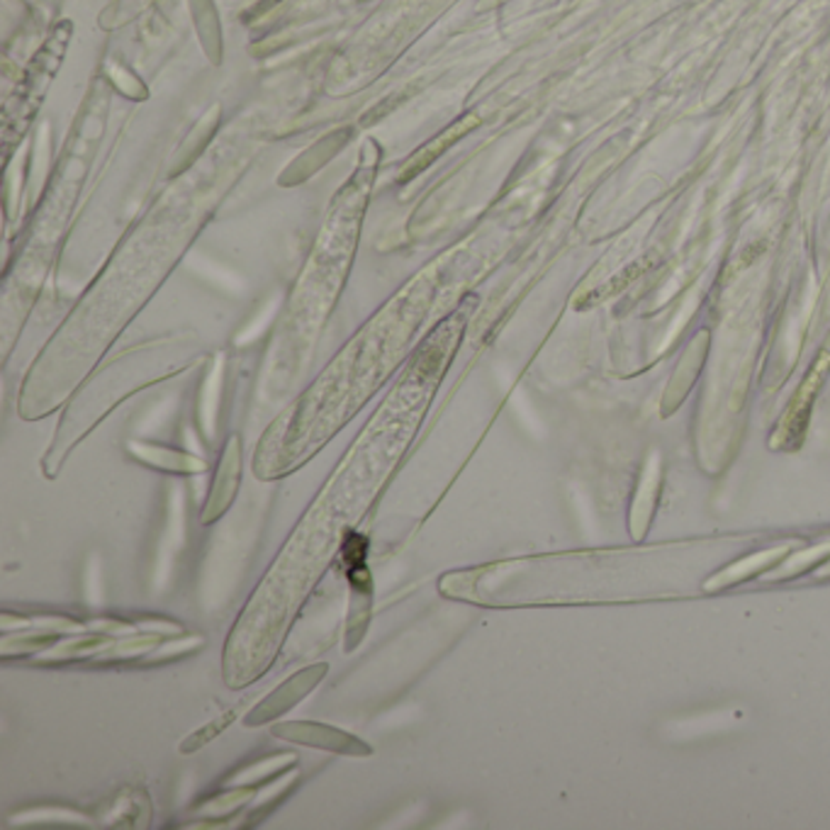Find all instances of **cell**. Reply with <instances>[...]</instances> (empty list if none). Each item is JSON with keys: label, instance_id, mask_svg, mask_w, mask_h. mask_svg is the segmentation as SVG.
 Returning a JSON list of instances; mask_svg holds the SVG:
<instances>
[{"label": "cell", "instance_id": "cell-4", "mask_svg": "<svg viewBox=\"0 0 830 830\" xmlns=\"http://www.w3.org/2000/svg\"><path fill=\"white\" fill-rule=\"evenodd\" d=\"M327 672H329L327 662H314V666H308L300 672L290 674L283 684L276 687L271 694L261 699L259 704L247 713L244 726H263V723L280 719L292 707H298L310 692H314L317 684L327 677Z\"/></svg>", "mask_w": 830, "mask_h": 830}, {"label": "cell", "instance_id": "cell-5", "mask_svg": "<svg viewBox=\"0 0 830 830\" xmlns=\"http://www.w3.org/2000/svg\"><path fill=\"white\" fill-rule=\"evenodd\" d=\"M239 446L234 443V449L229 446V453L224 456L222 468L217 472V478L212 482V492L206 502V514H202V523H210L214 519H220L232 500L237 497V484H239Z\"/></svg>", "mask_w": 830, "mask_h": 830}, {"label": "cell", "instance_id": "cell-6", "mask_svg": "<svg viewBox=\"0 0 830 830\" xmlns=\"http://www.w3.org/2000/svg\"><path fill=\"white\" fill-rule=\"evenodd\" d=\"M229 719H234V711L227 713V717H222V719H217V721L208 723V726H202L200 731H196L193 736H188L186 743L181 746V752H196L202 746H208L214 736L222 733V728L229 723Z\"/></svg>", "mask_w": 830, "mask_h": 830}, {"label": "cell", "instance_id": "cell-3", "mask_svg": "<svg viewBox=\"0 0 830 830\" xmlns=\"http://www.w3.org/2000/svg\"><path fill=\"white\" fill-rule=\"evenodd\" d=\"M273 736L280 740H288V743L319 748L327 752H339V756H349V758L373 756V748H370L359 736H351L347 731H339V728L334 726L317 723V721L278 723L273 726Z\"/></svg>", "mask_w": 830, "mask_h": 830}, {"label": "cell", "instance_id": "cell-1", "mask_svg": "<svg viewBox=\"0 0 830 830\" xmlns=\"http://www.w3.org/2000/svg\"><path fill=\"white\" fill-rule=\"evenodd\" d=\"M476 300H463L417 349L390 398L368 421L359 441L292 529L283 551L229 631L222 653L227 687L241 689L266 674L283 648L304 599L329 568L337 548L351 539L376 494L417 433L446 368L461 343Z\"/></svg>", "mask_w": 830, "mask_h": 830}, {"label": "cell", "instance_id": "cell-2", "mask_svg": "<svg viewBox=\"0 0 830 830\" xmlns=\"http://www.w3.org/2000/svg\"><path fill=\"white\" fill-rule=\"evenodd\" d=\"M431 302L433 286L417 283L407 288L347 343L322 378L276 424L268 427L253 458V470L261 480H276L298 470L347 424L349 417L361 410L380 382L404 359Z\"/></svg>", "mask_w": 830, "mask_h": 830}]
</instances>
